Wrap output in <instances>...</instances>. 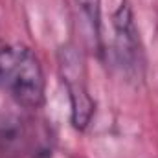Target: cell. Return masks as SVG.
Here are the masks:
<instances>
[{"label":"cell","instance_id":"6da1fadb","mask_svg":"<svg viewBox=\"0 0 158 158\" xmlns=\"http://www.w3.org/2000/svg\"><path fill=\"white\" fill-rule=\"evenodd\" d=\"M0 85L24 109H39L44 103L40 61L24 44H0Z\"/></svg>","mask_w":158,"mask_h":158},{"label":"cell","instance_id":"7a4b0ae2","mask_svg":"<svg viewBox=\"0 0 158 158\" xmlns=\"http://www.w3.org/2000/svg\"><path fill=\"white\" fill-rule=\"evenodd\" d=\"M59 61V74L63 83L66 85L68 98H70V119L77 131H85L94 116L96 103L86 86V70L83 55L76 46L64 44L57 53Z\"/></svg>","mask_w":158,"mask_h":158},{"label":"cell","instance_id":"3957f363","mask_svg":"<svg viewBox=\"0 0 158 158\" xmlns=\"http://www.w3.org/2000/svg\"><path fill=\"white\" fill-rule=\"evenodd\" d=\"M112 28H114L112 55L116 64L129 79H142L145 68L143 46L140 40V31L134 22V13L127 0H123L114 11Z\"/></svg>","mask_w":158,"mask_h":158},{"label":"cell","instance_id":"277c9868","mask_svg":"<svg viewBox=\"0 0 158 158\" xmlns=\"http://www.w3.org/2000/svg\"><path fill=\"white\" fill-rule=\"evenodd\" d=\"M31 121L17 116H0V153L6 156H22L46 153V132H33Z\"/></svg>","mask_w":158,"mask_h":158},{"label":"cell","instance_id":"5b68a950","mask_svg":"<svg viewBox=\"0 0 158 158\" xmlns=\"http://www.w3.org/2000/svg\"><path fill=\"white\" fill-rule=\"evenodd\" d=\"M74 4L88 46L94 48V52L101 53V0H74Z\"/></svg>","mask_w":158,"mask_h":158}]
</instances>
